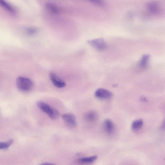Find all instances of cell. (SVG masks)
<instances>
[{"label": "cell", "mask_w": 165, "mask_h": 165, "mask_svg": "<svg viewBox=\"0 0 165 165\" xmlns=\"http://www.w3.org/2000/svg\"><path fill=\"white\" fill-rule=\"evenodd\" d=\"M37 105L39 108L42 112L46 114L51 120H56L59 117V113L57 110L48 104L40 101L37 103Z\"/></svg>", "instance_id": "obj_1"}, {"label": "cell", "mask_w": 165, "mask_h": 165, "mask_svg": "<svg viewBox=\"0 0 165 165\" xmlns=\"http://www.w3.org/2000/svg\"><path fill=\"white\" fill-rule=\"evenodd\" d=\"M16 85L20 90L23 91H30L33 87L32 81L30 79L23 77H19L16 80Z\"/></svg>", "instance_id": "obj_2"}, {"label": "cell", "mask_w": 165, "mask_h": 165, "mask_svg": "<svg viewBox=\"0 0 165 165\" xmlns=\"http://www.w3.org/2000/svg\"><path fill=\"white\" fill-rule=\"evenodd\" d=\"M88 43L92 47L99 51H103L106 49L107 44L103 38H99L89 40Z\"/></svg>", "instance_id": "obj_3"}, {"label": "cell", "mask_w": 165, "mask_h": 165, "mask_svg": "<svg viewBox=\"0 0 165 165\" xmlns=\"http://www.w3.org/2000/svg\"><path fill=\"white\" fill-rule=\"evenodd\" d=\"M62 117L64 122L68 127L74 128L77 125V119L74 115L71 113H66L63 114Z\"/></svg>", "instance_id": "obj_4"}, {"label": "cell", "mask_w": 165, "mask_h": 165, "mask_svg": "<svg viewBox=\"0 0 165 165\" xmlns=\"http://www.w3.org/2000/svg\"><path fill=\"white\" fill-rule=\"evenodd\" d=\"M95 97L100 99H108L112 97V94L109 90L103 88H99L97 90L95 94Z\"/></svg>", "instance_id": "obj_5"}, {"label": "cell", "mask_w": 165, "mask_h": 165, "mask_svg": "<svg viewBox=\"0 0 165 165\" xmlns=\"http://www.w3.org/2000/svg\"><path fill=\"white\" fill-rule=\"evenodd\" d=\"M50 78L53 84L55 87L60 88L65 87L66 83L65 82L54 73H50Z\"/></svg>", "instance_id": "obj_6"}, {"label": "cell", "mask_w": 165, "mask_h": 165, "mask_svg": "<svg viewBox=\"0 0 165 165\" xmlns=\"http://www.w3.org/2000/svg\"><path fill=\"white\" fill-rule=\"evenodd\" d=\"M84 118L87 122H94L98 120V114L95 111H90L85 114Z\"/></svg>", "instance_id": "obj_7"}, {"label": "cell", "mask_w": 165, "mask_h": 165, "mask_svg": "<svg viewBox=\"0 0 165 165\" xmlns=\"http://www.w3.org/2000/svg\"><path fill=\"white\" fill-rule=\"evenodd\" d=\"M103 127L106 132L109 134H112L115 129V125L111 120H106L103 122Z\"/></svg>", "instance_id": "obj_8"}, {"label": "cell", "mask_w": 165, "mask_h": 165, "mask_svg": "<svg viewBox=\"0 0 165 165\" xmlns=\"http://www.w3.org/2000/svg\"><path fill=\"white\" fill-rule=\"evenodd\" d=\"M147 8L150 13L154 15L158 14L160 12L159 5L155 2H152L148 3Z\"/></svg>", "instance_id": "obj_9"}, {"label": "cell", "mask_w": 165, "mask_h": 165, "mask_svg": "<svg viewBox=\"0 0 165 165\" xmlns=\"http://www.w3.org/2000/svg\"><path fill=\"white\" fill-rule=\"evenodd\" d=\"M150 56L149 54H144L142 57L139 62V66L142 69H144L148 66Z\"/></svg>", "instance_id": "obj_10"}, {"label": "cell", "mask_w": 165, "mask_h": 165, "mask_svg": "<svg viewBox=\"0 0 165 165\" xmlns=\"http://www.w3.org/2000/svg\"><path fill=\"white\" fill-rule=\"evenodd\" d=\"M45 7L47 10L50 12L54 13H58L59 12V9L55 4L52 3H47L46 4Z\"/></svg>", "instance_id": "obj_11"}, {"label": "cell", "mask_w": 165, "mask_h": 165, "mask_svg": "<svg viewBox=\"0 0 165 165\" xmlns=\"http://www.w3.org/2000/svg\"><path fill=\"white\" fill-rule=\"evenodd\" d=\"M144 124L142 120H138L134 121L132 124V129L134 130H139L143 126Z\"/></svg>", "instance_id": "obj_12"}, {"label": "cell", "mask_w": 165, "mask_h": 165, "mask_svg": "<svg viewBox=\"0 0 165 165\" xmlns=\"http://www.w3.org/2000/svg\"><path fill=\"white\" fill-rule=\"evenodd\" d=\"M0 5L9 12L12 13L15 12L14 8L10 4L3 0H0Z\"/></svg>", "instance_id": "obj_13"}, {"label": "cell", "mask_w": 165, "mask_h": 165, "mask_svg": "<svg viewBox=\"0 0 165 165\" xmlns=\"http://www.w3.org/2000/svg\"><path fill=\"white\" fill-rule=\"evenodd\" d=\"M97 156L95 155L92 157L80 158L79 161L82 163H89L93 162L97 159Z\"/></svg>", "instance_id": "obj_14"}, {"label": "cell", "mask_w": 165, "mask_h": 165, "mask_svg": "<svg viewBox=\"0 0 165 165\" xmlns=\"http://www.w3.org/2000/svg\"><path fill=\"white\" fill-rule=\"evenodd\" d=\"M13 140H10L6 142H0V149H6L8 148L13 143Z\"/></svg>", "instance_id": "obj_15"}, {"label": "cell", "mask_w": 165, "mask_h": 165, "mask_svg": "<svg viewBox=\"0 0 165 165\" xmlns=\"http://www.w3.org/2000/svg\"><path fill=\"white\" fill-rule=\"evenodd\" d=\"M91 2L96 4H97V5H98L101 6H104L105 5L104 3L102 1H92Z\"/></svg>", "instance_id": "obj_16"}, {"label": "cell", "mask_w": 165, "mask_h": 165, "mask_svg": "<svg viewBox=\"0 0 165 165\" xmlns=\"http://www.w3.org/2000/svg\"><path fill=\"white\" fill-rule=\"evenodd\" d=\"M36 31H37V30L34 28H29L27 30V31L28 33L31 34L35 33Z\"/></svg>", "instance_id": "obj_17"}, {"label": "cell", "mask_w": 165, "mask_h": 165, "mask_svg": "<svg viewBox=\"0 0 165 165\" xmlns=\"http://www.w3.org/2000/svg\"><path fill=\"white\" fill-rule=\"evenodd\" d=\"M39 165H56L55 164L50 163H41Z\"/></svg>", "instance_id": "obj_18"}, {"label": "cell", "mask_w": 165, "mask_h": 165, "mask_svg": "<svg viewBox=\"0 0 165 165\" xmlns=\"http://www.w3.org/2000/svg\"><path fill=\"white\" fill-rule=\"evenodd\" d=\"M141 100H142V101L144 102H146L147 101V99H146L145 97H143L142 98Z\"/></svg>", "instance_id": "obj_19"}]
</instances>
